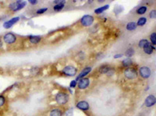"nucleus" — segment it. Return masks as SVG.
Wrapping results in <instances>:
<instances>
[{
    "mask_svg": "<svg viewBox=\"0 0 156 116\" xmlns=\"http://www.w3.org/2000/svg\"><path fill=\"white\" fill-rule=\"evenodd\" d=\"M124 75L129 80H134V79L137 78V71L134 68L127 67L124 71Z\"/></svg>",
    "mask_w": 156,
    "mask_h": 116,
    "instance_id": "nucleus-1",
    "label": "nucleus"
},
{
    "mask_svg": "<svg viewBox=\"0 0 156 116\" xmlns=\"http://www.w3.org/2000/svg\"><path fill=\"white\" fill-rule=\"evenodd\" d=\"M56 100L58 104L59 105H65L69 101V96L66 93L64 92H59L56 96Z\"/></svg>",
    "mask_w": 156,
    "mask_h": 116,
    "instance_id": "nucleus-2",
    "label": "nucleus"
},
{
    "mask_svg": "<svg viewBox=\"0 0 156 116\" xmlns=\"http://www.w3.org/2000/svg\"><path fill=\"white\" fill-rule=\"evenodd\" d=\"M26 5H27V3L26 2H22L20 1V0H19V1H16V3H13L10 5V9L12 10V11H18L21 9H23Z\"/></svg>",
    "mask_w": 156,
    "mask_h": 116,
    "instance_id": "nucleus-3",
    "label": "nucleus"
},
{
    "mask_svg": "<svg viewBox=\"0 0 156 116\" xmlns=\"http://www.w3.org/2000/svg\"><path fill=\"white\" fill-rule=\"evenodd\" d=\"M94 17L91 15H85L81 19V24L84 26H90L94 22Z\"/></svg>",
    "mask_w": 156,
    "mask_h": 116,
    "instance_id": "nucleus-4",
    "label": "nucleus"
},
{
    "mask_svg": "<svg viewBox=\"0 0 156 116\" xmlns=\"http://www.w3.org/2000/svg\"><path fill=\"white\" fill-rule=\"evenodd\" d=\"M76 72H77L76 68L73 66H66L63 69V74H64L65 75L70 76V77L75 76Z\"/></svg>",
    "mask_w": 156,
    "mask_h": 116,
    "instance_id": "nucleus-5",
    "label": "nucleus"
},
{
    "mask_svg": "<svg viewBox=\"0 0 156 116\" xmlns=\"http://www.w3.org/2000/svg\"><path fill=\"white\" fill-rule=\"evenodd\" d=\"M4 42L7 44H13L16 41V37L12 33H8L3 37Z\"/></svg>",
    "mask_w": 156,
    "mask_h": 116,
    "instance_id": "nucleus-6",
    "label": "nucleus"
},
{
    "mask_svg": "<svg viewBox=\"0 0 156 116\" xmlns=\"http://www.w3.org/2000/svg\"><path fill=\"white\" fill-rule=\"evenodd\" d=\"M139 72H140V75L144 79L148 78L151 76V69L148 67H146V66L141 67L140 68V70H139Z\"/></svg>",
    "mask_w": 156,
    "mask_h": 116,
    "instance_id": "nucleus-7",
    "label": "nucleus"
},
{
    "mask_svg": "<svg viewBox=\"0 0 156 116\" xmlns=\"http://www.w3.org/2000/svg\"><path fill=\"white\" fill-rule=\"evenodd\" d=\"M19 20H20V17H18V16L17 17H14V18H13V19H11L5 22L4 24H3V26H4L5 29H10L15 23H16Z\"/></svg>",
    "mask_w": 156,
    "mask_h": 116,
    "instance_id": "nucleus-8",
    "label": "nucleus"
},
{
    "mask_svg": "<svg viewBox=\"0 0 156 116\" xmlns=\"http://www.w3.org/2000/svg\"><path fill=\"white\" fill-rule=\"evenodd\" d=\"M90 80L88 78H82L80 80L79 83H78V88L80 89H85L89 86Z\"/></svg>",
    "mask_w": 156,
    "mask_h": 116,
    "instance_id": "nucleus-9",
    "label": "nucleus"
},
{
    "mask_svg": "<svg viewBox=\"0 0 156 116\" xmlns=\"http://www.w3.org/2000/svg\"><path fill=\"white\" fill-rule=\"evenodd\" d=\"M155 102H156V99H155L154 95H153L148 96L147 98L145 99V105L147 107H151V106L154 105Z\"/></svg>",
    "mask_w": 156,
    "mask_h": 116,
    "instance_id": "nucleus-10",
    "label": "nucleus"
},
{
    "mask_svg": "<svg viewBox=\"0 0 156 116\" xmlns=\"http://www.w3.org/2000/svg\"><path fill=\"white\" fill-rule=\"evenodd\" d=\"M76 108L81 110H83V111H87L89 109V104L87 101H82L76 104Z\"/></svg>",
    "mask_w": 156,
    "mask_h": 116,
    "instance_id": "nucleus-11",
    "label": "nucleus"
},
{
    "mask_svg": "<svg viewBox=\"0 0 156 116\" xmlns=\"http://www.w3.org/2000/svg\"><path fill=\"white\" fill-rule=\"evenodd\" d=\"M91 71V67H85L84 69H83V71L80 73V74L77 76L76 77V80H81L82 78H84V77L88 74Z\"/></svg>",
    "mask_w": 156,
    "mask_h": 116,
    "instance_id": "nucleus-12",
    "label": "nucleus"
},
{
    "mask_svg": "<svg viewBox=\"0 0 156 116\" xmlns=\"http://www.w3.org/2000/svg\"><path fill=\"white\" fill-rule=\"evenodd\" d=\"M144 52L147 54H151L153 53V51L154 50V47H153V45L150 43H148L144 47Z\"/></svg>",
    "mask_w": 156,
    "mask_h": 116,
    "instance_id": "nucleus-13",
    "label": "nucleus"
},
{
    "mask_svg": "<svg viewBox=\"0 0 156 116\" xmlns=\"http://www.w3.org/2000/svg\"><path fill=\"white\" fill-rule=\"evenodd\" d=\"M41 40V37L40 36H31L29 37V40L30 43L32 44H37Z\"/></svg>",
    "mask_w": 156,
    "mask_h": 116,
    "instance_id": "nucleus-14",
    "label": "nucleus"
},
{
    "mask_svg": "<svg viewBox=\"0 0 156 116\" xmlns=\"http://www.w3.org/2000/svg\"><path fill=\"white\" fill-rule=\"evenodd\" d=\"M137 28V23L134 22H128L126 24V30H129V31H132L136 30Z\"/></svg>",
    "mask_w": 156,
    "mask_h": 116,
    "instance_id": "nucleus-15",
    "label": "nucleus"
},
{
    "mask_svg": "<svg viewBox=\"0 0 156 116\" xmlns=\"http://www.w3.org/2000/svg\"><path fill=\"white\" fill-rule=\"evenodd\" d=\"M111 71V68L108 65H103L99 68V71L101 74H108Z\"/></svg>",
    "mask_w": 156,
    "mask_h": 116,
    "instance_id": "nucleus-16",
    "label": "nucleus"
},
{
    "mask_svg": "<svg viewBox=\"0 0 156 116\" xmlns=\"http://www.w3.org/2000/svg\"><path fill=\"white\" fill-rule=\"evenodd\" d=\"M123 64V67H129L131 65H132L133 64V61L131 60V58H128L126 57V59H124L122 62Z\"/></svg>",
    "mask_w": 156,
    "mask_h": 116,
    "instance_id": "nucleus-17",
    "label": "nucleus"
},
{
    "mask_svg": "<svg viewBox=\"0 0 156 116\" xmlns=\"http://www.w3.org/2000/svg\"><path fill=\"white\" fill-rule=\"evenodd\" d=\"M62 111L59 108H55L50 112V116H62Z\"/></svg>",
    "mask_w": 156,
    "mask_h": 116,
    "instance_id": "nucleus-18",
    "label": "nucleus"
},
{
    "mask_svg": "<svg viewBox=\"0 0 156 116\" xmlns=\"http://www.w3.org/2000/svg\"><path fill=\"white\" fill-rule=\"evenodd\" d=\"M109 5L103 6H101V7L98 8V9H96L94 10V13H97V14H100V13H101L102 12H104V11H106V9H109Z\"/></svg>",
    "mask_w": 156,
    "mask_h": 116,
    "instance_id": "nucleus-19",
    "label": "nucleus"
},
{
    "mask_svg": "<svg viewBox=\"0 0 156 116\" xmlns=\"http://www.w3.org/2000/svg\"><path fill=\"white\" fill-rule=\"evenodd\" d=\"M134 53H135V51H134V50L133 48H129V49L126 50V53H125V55H126V56H127L128 58H131V56H134Z\"/></svg>",
    "mask_w": 156,
    "mask_h": 116,
    "instance_id": "nucleus-20",
    "label": "nucleus"
},
{
    "mask_svg": "<svg viewBox=\"0 0 156 116\" xmlns=\"http://www.w3.org/2000/svg\"><path fill=\"white\" fill-rule=\"evenodd\" d=\"M147 9H148L147 6H141L140 8H138V9H137V13L139 14V15H143V14H144V13H146Z\"/></svg>",
    "mask_w": 156,
    "mask_h": 116,
    "instance_id": "nucleus-21",
    "label": "nucleus"
},
{
    "mask_svg": "<svg viewBox=\"0 0 156 116\" xmlns=\"http://www.w3.org/2000/svg\"><path fill=\"white\" fill-rule=\"evenodd\" d=\"M147 22V19L145 17H141L138 21H137V26H143L144 25H145V23Z\"/></svg>",
    "mask_w": 156,
    "mask_h": 116,
    "instance_id": "nucleus-22",
    "label": "nucleus"
},
{
    "mask_svg": "<svg viewBox=\"0 0 156 116\" xmlns=\"http://www.w3.org/2000/svg\"><path fill=\"white\" fill-rule=\"evenodd\" d=\"M64 3H59V4H56L55 6H54V10L56 11V12H59V11H61L63 8H64Z\"/></svg>",
    "mask_w": 156,
    "mask_h": 116,
    "instance_id": "nucleus-23",
    "label": "nucleus"
},
{
    "mask_svg": "<svg viewBox=\"0 0 156 116\" xmlns=\"http://www.w3.org/2000/svg\"><path fill=\"white\" fill-rule=\"evenodd\" d=\"M150 39H151V44H153L154 46L156 44V33L154 32L151 34V37H150Z\"/></svg>",
    "mask_w": 156,
    "mask_h": 116,
    "instance_id": "nucleus-24",
    "label": "nucleus"
},
{
    "mask_svg": "<svg viewBox=\"0 0 156 116\" xmlns=\"http://www.w3.org/2000/svg\"><path fill=\"white\" fill-rule=\"evenodd\" d=\"M148 43V40H145V39H143V40H141L140 41H139V43H138V46H139V47L140 48H143L147 43Z\"/></svg>",
    "mask_w": 156,
    "mask_h": 116,
    "instance_id": "nucleus-25",
    "label": "nucleus"
},
{
    "mask_svg": "<svg viewBox=\"0 0 156 116\" xmlns=\"http://www.w3.org/2000/svg\"><path fill=\"white\" fill-rule=\"evenodd\" d=\"M5 102H6V98H5V97L3 96V95H0V107L3 106V105L5 104Z\"/></svg>",
    "mask_w": 156,
    "mask_h": 116,
    "instance_id": "nucleus-26",
    "label": "nucleus"
},
{
    "mask_svg": "<svg viewBox=\"0 0 156 116\" xmlns=\"http://www.w3.org/2000/svg\"><path fill=\"white\" fill-rule=\"evenodd\" d=\"M149 16L151 19H155V17H156V11H155V9L151 11V13L149 14Z\"/></svg>",
    "mask_w": 156,
    "mask_h": 116,
    "instance_id": "nucleus-27",
    "label": "nucleus"
},
{
    "mask_svg": "<svg viewBox=\"0 0 156 116\" xmlns=\"http://www.w3.org/2000/svg\"><path fill=\"white\" fill-rule=\"evenodd\" d=\"M48 10V8H42V9H39L37 11V14H42L44 13H45Z\"/></svg>",
    "mask_w": 156,
    "mask_h": 116,
    "instance_id": "nucleus-28",
    "label": "nucleus"
},
{
    "mask_svg": "<svg viewBox=\"0 0 156 116\" xmlns=\"http://www.w3.org/2000/svg\"><path fill=\"white\" fill-rule=\"evenodd\" d=\"M76 86V80H72L70 82V88H75Z\"/></svg>",
    "mask_w": 156,
    "mask_h": 116,
    "instance_id": "nucleus-29",
    "label": "nucleus"
},
{
    "mask_svg": "<svg viewBox=\"0 0 156 116\" xmlns=\"http://www.w3.org/2000/svg\"><path fill=\"white\" fill-rule=\"evenodd\" d=\"M29 2H30V3H31V4H33V5L38 3V1H36V0H30Z\"/></svg>",
    "mask_w": 156,
    "mask_h": 116,
    "instance_id": "nucleus-30",
    "label": "nucleus"
},
{
    "mask_svg": "<svg viewBox=\"0 0 156 116\" xmlns=\"http://www.w3.org/2000/svg\"><path fill=\"white\" fill-rule=\"evenodd\" d=\"M122 56H123L122 54H116V55L114 56V58H119V57H121Z\"/></svg>",
    "mask_w": 156,
    "mask_h": 116,
    "instance_id": "nucleus-31",
    "label": "nucleus"
},
{
    "mask_svg": "<svg viewBox=\"0 0 156 116\" xmlns=\"http://www.w3.org/2000/svg\"><path fill=\"white\" fill-rule=\"evenodd\" d=\"M2 47V42L0 41V47Z\"/></svg>",
    "mask_w": 156,
    "mask_h": 116,
    "instance_id": "nucleus-32",
    "label": "nucleus"
}]
</instances>
